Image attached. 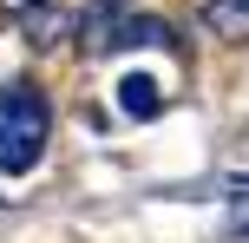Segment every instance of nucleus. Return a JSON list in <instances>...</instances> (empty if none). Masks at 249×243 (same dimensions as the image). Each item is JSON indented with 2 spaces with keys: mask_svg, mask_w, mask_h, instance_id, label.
Segmentation results:
<instances>
[{
  "mask_svg": "<svg viewBox=\"0 0 249 243\" xmlns=\"http://www.w3.org/2000/svg\"><path fill=\"white\" fill-rule=\"evenodd\" d=\"M53 138V105L33 79H7L0 86V171L7 178H26V171L46 158Z\"/></svg>",
  "mask_w": 249,
  "mask_h": 243,
  "instance_id": "1",
  "label": "nucleus"
},
{
  "mask_svg": "<svg viewBox=\"0 0 249 243\" xmlns=\"http://www.w3.org/2000/svg\"><path fill=\"white\" fill-rule=\"evenodd\" d=\"M203 33L223 46H249V0H203Z\"/></svg>",
  "mask_w": 249,
  "mask_h": 243,
  "instance_id": "2",
  "label": "nucleus"
},
{
  "mask_svg": "<svg viewBox=\"0 0 249 243\" xmlns=\"http://www.w3.org/2000/svg\"><path fill=\"white\" fill-rule=\"evenodd\" d=\"M118 105H124V118H158L164 112V92H158L151 73H124L118 79Z\"/></svg>",
  "mask_w": 249,
  "mask_h": 243,
  "instance_id": "3",
  "label": "nucleus"
},
{
  "mask_svg": "<svg viewBox=\"0 0 249 243\" xmlns=\"http://www.w3.org/2000/svg\"><path fill=\"white\" fill-rule=\"evenodd\" d=\"M105 46H171V26L151 20V13H124V20L112 26V39Z\"/></svg>",
  "mask_w": 249,
  "mask_h": 243,
  "instance_id": "4",
  "label": "nucleus"
},
{
  "mask_svg": "<svg viewBox=\"0 0 249 243\" xmlns=\"http://www.w3.org/2000/svg\"><path fill=\"white\" fill-rule=\"evenodd\" d=\"M46 0H0V20H33Z\"/></svg>",
  "mask_w": 249,
  "mask_h": 243,
  "instance_id": "5",
  "label": "nucleus"
},
{
  "mask_svg": "<svg viewBox=\"0 0 249 243\" xmlns=\"http://www.w3.org/2000/svg\"><path fill=\"white\" fill-rule=\"evenodd\" d=\"M230 230H236V237H249V210H236V224H230Z\"/></svg>",
  "mask_w": 249,
  "mask_h": 243,
  "instance_id": "6",
  "label": "nucleus"
},
{
  "mask_svg": "<svg viewBox=\"0 0 249 243\" xmlns=\"http://www.w3.org/2000/svg\"><path fill=\"white\" fill-rule=\"evenodd\" d=\"M0 210H7V204H0Z\"/></svg>",
  "mask_w": 249,
  "mask_h": 243,
  "instance_id": "7",
  "label": "nucleus"
}]
</instances>
